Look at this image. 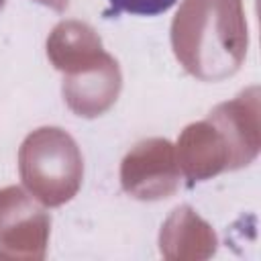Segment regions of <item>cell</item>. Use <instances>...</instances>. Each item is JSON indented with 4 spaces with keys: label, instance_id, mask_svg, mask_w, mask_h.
I'll return each mask as SVG.
<instances>
[{
    "label": "cell",
    "instance_id": "obj_1",
    "mask_svg": "<svg viewBox=\"0 0 261 261\" xmlns=\"http://www.w3.org/2000/svg\"><path fill=\"white\" fill-rule=\"evenodd\" d=\"M110 12H128L137 16H157L169 10L177 0H108Z\"/></svg>",
    "mask_w": 261,
    "mask_h": 261
}]
</instances>
